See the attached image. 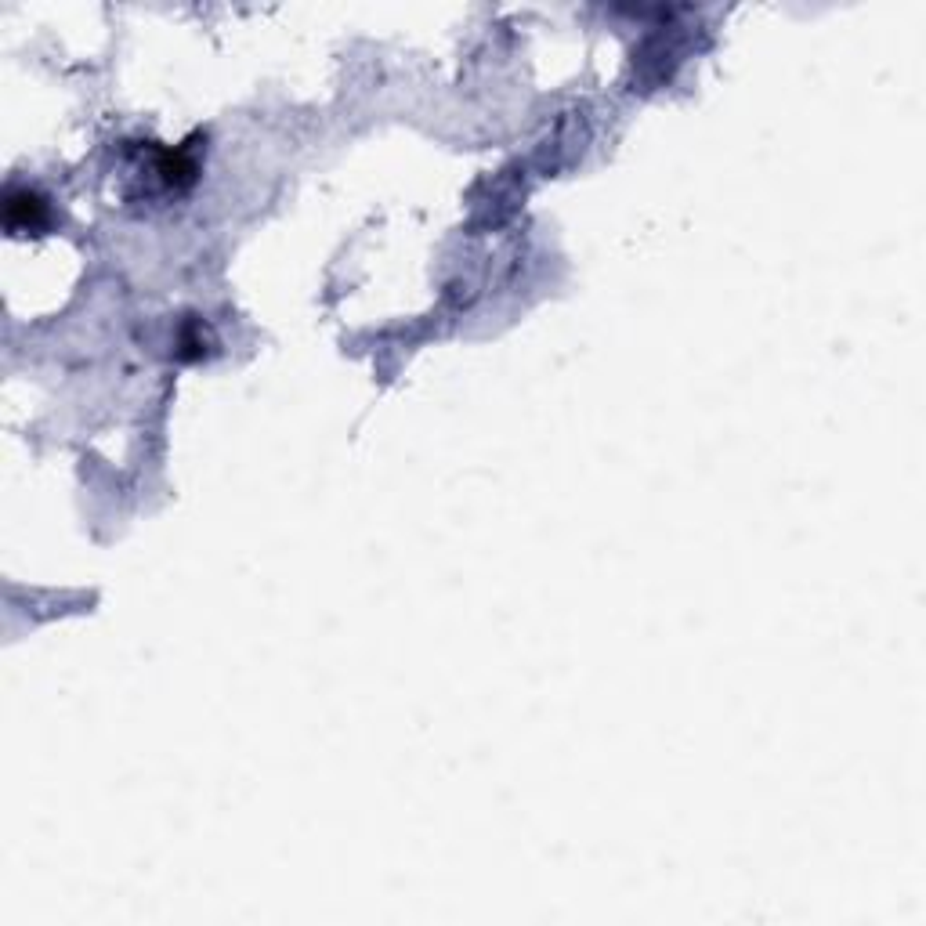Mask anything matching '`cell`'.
<instances>
[{"label":"cell","mask_w":926,"mask_h":926,"mask_svg":"<svg viewBox=\"0 0 926 926\" xmlns=\"http://www.w3.org/2000/svg\"><path fill=\"white\" fill-rule=\"evenodd\" d=\"M44 221V203L29 192H8L4 203V225L8 228H37Z\"/></svg>","instance_id":"1"}]
</instances>
